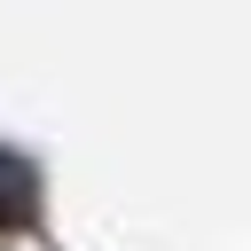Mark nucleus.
I'll list each match as a JSON object with an SVG mask.
<instances>
[{
    "mask_svg": "<svg viewBox=\"0 0 251 251\" xmlns=\"http://www.w3.org/2000/svg\"><path fill=\"white\" fill-rule=\"evenodd\" d=\"M31 204H39V180H31V165L0 149V227H24V220H31Z\"/></svg>",
    "mask_w": 251,
    "mask_h": 251,
    "instance_id": "nucleus-1",
    "label": "nucleus"
}]
</instances>
